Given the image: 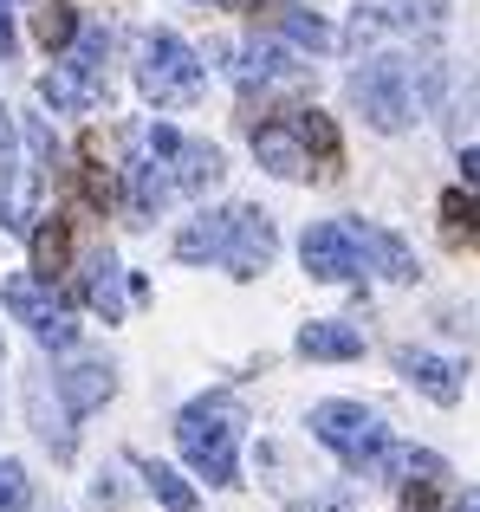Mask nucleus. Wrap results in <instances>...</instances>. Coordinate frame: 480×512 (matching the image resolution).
Instances as JSON below:
<instances>
[{
	"instance_id": "obj_18",
	"label": "nucleus",
	"mask_w": 480,
	"mask_h": 512,
	"mask_svg": "<svg viewBox=\"0 0 480 512\" xmlns=\"http://www.w3.org/2000/svg\"><path fill=\"white\" fill-rule=\"evenodd\" d=\"M221 234H228V208H215V214H195V221L176 234V260H189V266H202V260H221Z\"/></svg>"
},
{
	"instance_id": "obj_3",
	"label": "nucleus",
	"mask_w": 480,
	"mask_h": 512,
	"mask_svg": "<svg viewBox=\"0 0 480 512\" xmlns=\"http://www.w3.org/2000/svg\"><path fill=\"white\" fill-rule=\"evenodd\" d=\"M137 85H143V98H150L156 111H189V104L202 98V85H208L202 52H195L182 33H150L143 52H137Z\"/></svg>"
},
{
	"instance_id": "obj_1",
	"label": "nucleus",
	"mask_w": 480,
	"mask_h": 512,
	"mask_svg": "<svg viewBox=\"0 0 480 512\" xmlns=\"http://www.w3.org/2000/svg\"><path fill=\"white\" fill-rule=\"evenodd\" d=\"M124 182H130V214H163L176 195H202V188L221 182V150L208 143H189L176 124H143L137 143H130V163H124Z\"/></svg>"
},
{
	"instance_id": "obj_16",
	"label": "nucleus",
	"mask_w": 480,
	"mask_h": 512,
	"mask_svg": "<svg viewBox=\"0 0 480 512\" xmlns=\"http://www.w3.org/2000/svg\"><path fill=\"white\" fill-rule=\"evenodd\" d=\"M85 305L104 318V325L124 318V266H117L111 253H98V260L85 266Z\"/></svg>"
},
{
	"instance_id": "obj_30",
	"label": "nucleus",
	"mask_w": 480,
	"mask_h": 512,
	"mask_svg": "<svg viewBox=\"0 0 480 512\" xmlns=\"http://www.w3.org/2000/svg\"><path fill=\"white\" fill-rule=\"evenodd\" d=\"M455 512H480V487H474V493H468V500H461Z\"/></svg>"
},
{
	"instance_id": "obj_8",
	"label": "nucleus",
	"mask_w": 480,
	"mask_h": 512,
	"mask_svg": "<svg viewBox=\"0 0 480 512\" xmlns=\"http://www.w3.org/2000/svg\"><path fill=\"white\" fill-rule=\"evenodd\" d=\"M299 266L318 279V286H344V279L370 273V266H364V234H357V221H318V227H305Z\"/></svg>"
},
{
	"instance_id": "obj_15",
	"label": "nucleus",
	"mask_w": 480,
	"mask_h": 512,
	"mask_svg": "<svg viewBox=\"0 0 480 512\" xmlns=\"http://www.w3.org/2000/svg\"><path fill=\"white\" fill-rule=\"evenodd\" d=\"M370 474L409 487L416 474H422V480H448V467H442V454H429V448H396V441H383V454L370 461Z\"/></svg>"
},
{
	"instance_id": "obj_17",
	"label": "nucleus",
	"mask_w": 480,
	"mask_h": 512,
	"mask_svg": "<svg viewBox=\"0 0 480 512\" xmlns=\"http://www.w3.org/2000/svg\"><path fill=\"white\" fill-rule=\"evenodd\" d=\"M357 234H364V266H377L383 279H416V253L396 234H383V227H370V221H357Z\"/></svg>"
},
{
	"instance_id": "obj_25",
	"label": "nucleus",
	"mask_w": 480,
	"mask_h": 512,
	"mask_svg": "<svg viewBox=\"0 0 480 512\" xmlns=\"http://www.w3.org/2000/svg\"><path fill=\"white\" fill-rule=\"evenodd\" d=\"M20 175V156H13V117H7V104H0V188Z\"/></svg>"
},
{
	"instance_id": "obj_28",
	"label": "nucleus",
	"mask_w": 480,
	"mask_h": 512,
	"mask_svg": "<svg viewBox=\"0 0 480 512\" xmlns=\"http://www.w3.org/2000/svg\"><path fill=\"white\" fill-rule=\"evenodd\" d=\"M305 512H357V506L344 500V493H325V500H312V506H305Z\"/></svg>"
},
{
	"instance_id": "obj_9",
	"label": "nucleus",
	"mask_w": 480,
	"mask_h": 512,
	"mask_svg": "<svg viewBox=\"0 0 480 512\" xmlns=\"http://www.w3.org/2000/svg\"><path fill=\"white\" fill-rule=\"evenodd\" d=\"M279 253V234H273V214L266 208H228V234H221V260L234 279H260Z\"/></svg>"
},
{
	"instance_id": "obj_19",
	"label": "nucleus",
	"mask_w": 480,
	"mask_h": 512,
	"mask_svg": "<svg viewBox=\"0 0 480 512\" xmlns=\"http://www.w3.org/2000/svg\"><path fill=\"white\" fill-rule=\"evenodd\" d=\"M234 78H240V85H279V78H299V65H286V52L266 46V39H247Z\"/></svg>"
},
{
	"instance_id": "obj_2",
	"label": "nucleus",
	"mask_w": 480,
	"mask_h": 512,
	"mask_svg": "<svg viewBox=\"0 0 480 512\" xmlns=\"http://www.w3.org/2000/svg\"><path fill=\"white\" fill-rule=\"evenodd\" d=\"M176 448L208 487H240V409L228 396H202L176 415Z\"/></svg>"
},
{
	"instance_id": "obj_10",
	"label": "nucleus",
	"mask_w": 480,
	"mask_h": 512,
	"mask_svg": "<svg viewBox=\"0 0 480 512\" xmlns=\"http://www.w3.org/2000/svg\"><path fill=\"white\" fill-rule=\"evenodd\" d=\"M253 163L266 175H279V182H305L318 163H312V143L299 137V124L292 117H266L260 130H253Z\"/></svg>"
},
{
	"instance_id": "obj_22",
	"label": "nucleus",
	"mask_w": 480,
	"mask_h": 512,
	"mask_svg": "<svg viewBox=\"0 0 480 512\" xmlns=\"http://www.w3.org/2000/svg\"><path fill=\"white\" fill-rule=\"evenodd\" d=\"M33 33H39V46H46V52H65V46H72V33H78V13L65 7V0H39Z\"/></svg>"
},
{
	"instance_id": "obj_21",
	"label": "nucleus",
	"mask_w": 480,
	"mask_h": 512,
	"mask_svg": "<svg viewBox=\"0 0 480 512\" xmlns=\"http://www.w3.org/2000/svg\"><path fill=\"white\" fill-rule=\"evenodd\" d=\"M143 487H150V500H163V512H202L195 487L176 474V467H163V461H143Z\"/></svg>"
},
{
	"instance_id": "obj_4",
	"label": "nucleus",
	"mask_w": 480,
	"mask_h": 512,
	"mask_svg": "<svg viewBox=\"0 0 480 512\" xmlns=\"http://www.w3.org/2000/svg\"><path fill=\"white\" fill-rule=\"evenodd\" d=\"M104 46H111L104 26H78L72 46H65V65H52V72L39 78V98H46L52 111H65V117L104 104Z\"/></svg>"
},
{
	"instance_id": "obj_27",
	"label": "nucleus",
	"mask_w": 480,
	"mask_h": 512,
	"mask_svg": "<svg viewBox=\"0 0 480 512\" xmlns=\"http://www.w3.org/2000/svg\"><path fill=\"white\" fill-rule=\"evenodd\" d=\"M0 59H13V0H0Z\"/></svg>"
},
{
	"instance_id": "obj_7",
	"label": "nucleus",
	"mask_w": 480,
	"mask_h": 512,
	"mask_svg": "<svg viewBox=\"0 0 480 512\" xmlns=\"http://www.w3.org/2000/svg\"><path fill=\"white\" fill-rule=\"evenodd\" d=\"M0 305L13 312V325L33 331L39 350H72V344H78V325H72V312H65V299L52 292V279L13 273L7 286H0Z\"/></svg>"
},
{
	"instance_id": "obj_12",
	"label": "nucleus",
	"mask_w": 480,
	"mask_h": 512,
	"mask_svg": "<svg viewBox=\"0 0 480 512\" xmlns=\"http://www.w3.org/2000/svg\"><path fill=\"white\" fill-rule=\"evenodd\" d=\"M396 370H403L429 402H442V409H455V402H461V363L455 357H435V350H403V357H396Z\"/></svg>"
},
{
	"instance_id": "obj_20",
	"label": "nucleus",
	"mask_w": 480,
	"mask_h": 512,
	"mask_svg": "<svg viewBox=\"0 0 480 512\" xmlns=\"http://www.w3.org/2000/svg\"><path fill=\"white\" fill-rule=\"evenodd\" d=\"M26 234H33V273L39 279L65 273V260H72V234H65L59 214H39V227H26Z\"/></svg>"
},
{
	"instance_id": "obj_26",
	"label": "nucleus",
	"mask_w": 480,
	"mask_h": 512,
	"mask_svg": "<svg viewBox=\"0 0 480 512\" xmlns=\"http://www.w3.org/2000/svg\"><path fill=\"white\" fill-rule=\"evenodd\" d=\"M403 512H442V506H435V480H416V493H409Z\"/></svg>"
},
{
	"instance_id": "obj_14",
	"label": "nucleus",
	"mask_w": 480,
	"mask_h": 512,
	"mask_svg": "<svg viewBox=\"0 0 480 512\" xmlns=\"http://www.w3.org/2000/svg\"><path fill=\"white\" fill-rule=\"evenodd\" d=\"M299 357H318V363H351L364 357V331L344 325V318H312L299 331Z\"/></svg>"
},
{
	"instance_id": "obj_13",
	"label": "nucleus",
	"mask_w": 480,
	"mask_h": 512,
	"mask_svg": "<svg viewBox=\"0 0 480 512\" xmlns=\"http://www.w3.org/2000/svg\"><path fill=\"white\" fill-rule=\"evenodd\" d=\"M266 26H273V33L286 39L292 52H331V46H338V33H331V26L318 20L312 7H292V0H279V7H266Z\"/></svg>"
},
{
	"instance_id": "obj_5",
	"label": "nucleus",
	"mask_w": 480,
	"mask_h": 512,
	"mask_svg": "<svg viewBox=\"0 0 480 512\" xmlns=\"http://www.w3.org/2000/svg\"><path fill=\"white\" fill-rule=\"evenodd\" d=\"M351 104L364 111L370 130L403 137V130L416 124V78H409V65L396 59V52H383V59H370L364 72L351 78Z\"/></svg>"
},
{
	"instance_id": "obj_23",
	"label": "nucleus",
	"mask_w": 480,
	"mask_h": 512,
	"mask_svg": "<svg viewBox=\"0 0 480 512\" xmlns=\"http://www.w3.org/2000/svg\"><path fill=\"white\" fill-rule=\"evenodd\" d=\"M442 221H448V234H455V240H474V247H480V201L474 195H461V188H455V195H442Z\"/></svg>"
},
{
	"instance_id": "obj_6",
	"label": "nucleus",
	"mask_w": 480,
	"mask_h": 512,
	"mask_svg": "<svg viewBox=\"0 0 480 512\" xmlns=\"http://www.w3.org/2000/svg\"><path fill=\"white\" fill-rule=\"evenodd\" d=\"M312 435L325 441L344 467H370L383 454V441H390V422H383V409H370V402H318Z\"/></svg>"
},
{
	"instance_id": "obj_24",
	"label": "nucleus",
	"mask_w": 480,
	"mask_h": 512,
	"mask_svg": "<svg viewBox=\"0 0 480 512\" xmlns=\"http://www.w3.org/2000/svg\"><path fill=\"white\" fill-rule=\"evenodd\" d=\"M33 506V480L20 461H0V512H26Z\"/></svg>"
},
{
	"instance_id": "obj_11",
	"label": "nucleus",
	"mask_w": 480,
	"mask_h": 512,
	"mask_svg": "<svg viewBox=\"0 0 480 512\" xmlns=\"http://www.w3.org/2000/svg\"><path fill=\"white\" fill-rule=\"evenodd\" d=\"M52 396L65 402V415H72V422H85L91 409H104V402L117 396V370L104 357H85V363H72V370L52 376Z\"/></svg>"
},
{
	"instance_id": "obj_29",
	"label": "nucleus",
	"mask_w": 480,
	"mask_h": 512,
	"mask_svg": "<svg viewBox=\"0 0 480 512\" xmlns=\"http://www.w3.org/2000/svg\"><path fill=\"white\" fill-rule=\"evenodd\" d=\"M461 175H468V182H480V150H461Z\"/></svg>"
}]
</instances>
